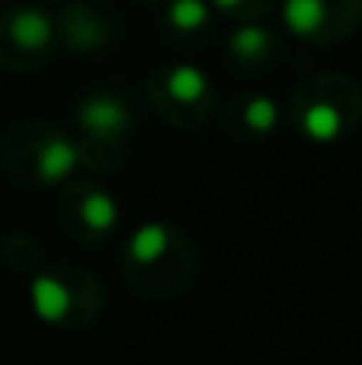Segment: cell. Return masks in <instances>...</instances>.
<instances>
[{"label": "cell", "mask_w": 362, "mask_h": 365, "mask_svg": "<svg viewBox=\"0 0 362 365\" xmlns=\"http://www.w3.org/2000/svg\"><path fill=\"white\" fill-rule=\"evenodd\" d=\"M81 212L90 227H113L115 218H119V205H115V199L106 192H90L87 199H83Z\"/></svg>", "instance_id": "obj_9"}, {"label": "cell", "mask_w": 362, "mask_h": 365, "mask_svg": "<svg viewBox=\"0 0 362 365\" xmlns=\"http://www.w3.org/2000/svg\"><path fill=\"white\" fill-rule=\"evenodd\" d=\"M282 16L295 36H314L331 16V4L327 0H286Z\"/></svg>", "instance_id": "obj_2"}, {"label": "cell", "mask_w": 362, "mask_h": 365, "mask_svg": "<svg viewBox=\"0 0 362 365\" xmlns=\"http://www.w3.org/2000/svg\"><path fill=\"white\" fill-rule=\"evenodd\" d=\"M343 125H346L343 109H340L337 103H331V100L311 103L308 113H305V132L311 135V138H318V141L337 138V135L343 132Z\"/></svg>", "instance_id": "obj_4"}, {"label": "cell", "mask_w": 362, "mask_h": 365, "mask_svg": "<svg viewBox=\"0 0 362 365\" xmlns=\"http://www.w3.org/2000/svg\"><path fill=\"white\" fill-rule=\"evenodd\" d=\"M276 119H279V109H276V103L269 96H254L247 103V109H244V122L250 128H257V132H269L276 125Z\"/></svg>", "instance_id": "obj_12"}, {"label": "cell", "mask_w": 362, "mask_h": 365, "mask_svg": "<svg viewBox=\"0 0 362 365\" xmlns=\"http://www.w3.org/2000/svg\"><path fill=\"white\" fill-rule=\"evenodd\" d=\"M10 32L23 45H45L51 38V19L42 10H19L10 19Z\"/></svg>", "instance_id": "obj_7"}, {"label": "cell", "mask_w": 362, "mask_h": 365, "mask_svg": "<svg viewBox=\"0 0 362 365\" xmlns=\"http://www.w3.org/2000/svg\"><path fill=\"white\" fill-rule=\"evenodd\" d=\"M269 45V32L260 26H241V29L231 32V51L237 58H257L263 55Z\"/></svg>", "instance_id": "obj_10"}, {"label": "cell", "mask_w": 362, "mask_h": 365, "mask_svg": "<svg viewBox=\"0 0 362 365\" xmlns=\"http://www.w3.org/2000/svg\"><path fill=\"white\" fill-rule=\"evenodd\" d=\"M77 164V145L71 138H51L38 151V177L42 180H61L74 170Z\"/></svg>", "instance_id": "obj_3"}, {"label": "cell", "mask_w": 362, "mask_h": 365, "mask_svg": "<svg viewBox=\"0 0 362 365\" xmlns=\"http://www.w3.org/2000/svg\"><path fill=\"white\" fill-rule=\"evenodd\" d=\"M167 240H170L167 227L157 225V221H148V225H141L138 231L132 234V240H128V253H132L135 263H151V259H157L160 253L167 250Z\"/></svg>", "instance_id": "obj_6"}, {"label": "cell", "mask_w": 362, "mask_h": 365, "mask_svg": "<svg viewBox=\"0 0 362 365\" xmlns=\"http://www.w3.org/2000/svg\"><path fill=\"white\" fill-rule=\"evenodd\" d=\"M209 16V6L205 0H173L170 4V19L180 29H199Z\"/></svg>", "instance_id": "obj_11"}, {"label": "cell", "mask_w": 362, "mask_h": 365, "mask_svg": "<svg viewBox=\"0 0 362 365\" xmlns=\"http://www.w3.org/2000/svg\"><path fill=\"white\" fill-rule=\"evenodd\" d=\"M81 122L90 128V132H103V135H113L119 128H125L128 113L119 100L113 96H93L81 106Z\"/></svg>", "instance_id": "obj_1"}, {"label": "cell", "mask_w": 362, "mask_h": 365, "mask_svg": "<svg viewBox=\"0 0 362 365\" xmlns=\"http://www.w3.org/2000/svg\"><path fill=\"white\" fill-rule=\"evenodd\" d=\"M167 87H170V93L177 96V100H199V96L205 93V74L196 68V64H177V68L170 71V77H167Z\"/></svg>", "instance_id": "obj_8"}, {"label": "cell", "mask_w": 362, "mask_h": 365, "mask_svg": "<svg viewBox=\"0 0 362 365\" xmlns=\"http://www.w3.org/2000/svg\"><path fill=\"white\" fill-rule=\"evenodd\" d=\"M68 304H71V295L58 279L38 276L36 282H32V308H36L45 321H58V317H64Z\"/></svg>", "instance_id": "obj_5"}, {"label": "cell", "mask_w": 362, "mask_h": 365, "mask_svg": "<svg viewBox=\"0 0 362 365\" xmlns=\"http://www.w3.org/2000/svg\"><path fill=\"white\" fill-rule=\"evenodd\" d=\"M218 6H234V4H241V0H215Z\"/></svg>", "instance_id": "obj_13"}]
</instances>
